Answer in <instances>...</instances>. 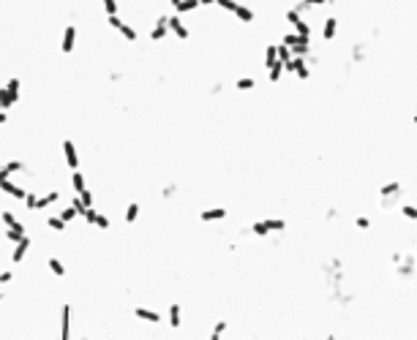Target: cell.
Listing matches in <instances>:
<instances>
[{
    "mask_svg": "<svg viewBox=\"0 0 417 340\" xmlns=\"http://www.w3.org/2000/svg\"><path fill=\"white\" fill-rule=\"evenodd\" d=\"M216 6H221L226 14H235V8L240 6V3H237V0H216Z\"/></svg>",
    "mask_w": 417,
    "mask_h": 340,
    "instance_id": "cell-32",
    "label": "cell"
},
{
    "mask_svg": "<svg viewBox=\"0 0 417 340\" xmlns=\"http://www.w3.org/2000/svg\"><path fill=\"white\" fill-rule=\"evenodd\" d=\"M401 215H404L406 221H415L417 223V207L409 204V201H401Z\"/></svg>",
    "mask_w": 417,
    "mask_h": 340,
    "instance_id": "cell-24",
    "label": "cell"
},
{
    "mask_svg": "<svg viewBox=\"0 0 417 340\" xmlns=\"http://www.w3.org/2000/svg\"><path fill=\"white\" fill-rule=\"evenodd\" d=\"M284 74H287V68H284V63H281V60H278L276 65H270V68H267V79H270L273 85H276L278 79L284 77Z\"/></svg>",
    "mask_w": 417,
    "mask_h": 340,
    "instance_id": "cell-19",
    "label": "cell"
},
{
    "mask_svg": "<svg viewBox=\"0 0 417 340\" xmlns=\"http://www.w3.org/2000/svg\"><path fill=\"white\" fill-rule=\"evenodd\" d=\"M25 204H28V210H38V199H35L33 194L25 196Z\"/></svg>",
    "mask_w": 417,
    "mask_h": 340,
    "instance_id": "cell-47",
    "label": "cell"
},
{
    "mask_svg": "<svg viewBox=\"0 0 417 340\" xmlns=\"http://www.w3.org/2000/svg\"><path fill=\"white\" fill-rule=\"evenodd\" d=\"M106 22H109V25H112V28L118 30V33H120V35H126V38H128V41H136V38H139V33H136V30H134V28H131V25H128V22H123V19H120V17H118V14H112V17H109V19H106Z\"/></svg>",
    "mask_w": 417,
    "mask_h": 340,
    "instance_id": "cell-3",
    "label": "cell"
},
{
    "mask_svg": "<svg viewBox=\"0 0 417 340\" xmlns=\"http://www.w3.org/2000/svg\"><path fill=\"white\" fill-rule=\"evenodd\" d=\"M327 3H330V6H333V3H338V0H327Z\"/></svg>",
    "mask_w": 417,
    "mask_h": 340,
    "instance_id": "cell-56",
    "label": "cell"
},
{
    "mask_svg": "<svg viewBox=\"0 0 417 340\" xmlns=\"http://www.w3.org/2000/svg\"><path fill=\"white\" fill-rule=\"evenodd\" d=\"M93 226H98V229H109V218H106V215H96Z\"/></svg>",
    "mask_w": 417,
    "mask_h": 340,
    "instance_id": "cell-46",
    "label": "cell"
},
{
    "mask_svg": "<svg viewBox=\"0 0 417 340\" xmlns=\"http://www.w3.org/2000/svg\"><path fill=\"white\" fill-rule=\"evenodd\" d=\"M292 30H297V33H300V35H308V38H311V25H308V19H306V17L300 19V22H297V25H294V28H292Z\"/></svg>",
    "mask_w": 417,
    "mask_h": 340,
    "instance_id": "cell-31",
    "label": "cell"
},
{
    "mask_svg": "<svg viewBox=\"0 0 417 340\" xmlns=\"http://www.w3.org/2000/svg\"><path fill=\"white\" fill-rule=\"evenodd\" d=\"M3 98H6V87H0V104H3ZM3 109V106H0Z\"/></svg>",
    "mask_w": 417,
    "mask_h": 340,
    "instance_id": "cell-52",
    "label": "cell"
},
{
    "mask_svg": "<svg viewBox=\"0 0 417 340\" xmlns=\"http://www.w3.org/2000/svg\"><path fill=\"white\" fill-rule=\"evenodd\" d=\"M352 60L354 63H365V44H354L352 47Z\"/></svg>",
    "mask_w": 417,
    "mask_h": 340,
    "instance_id": "cell-29",
    "label": "cell"
},
{
    "mask_svg": "<svg viewBox=\"0 0 417 340\" xmlns=\"http://www.w3.org/2000/svg\"><path fill=\"white\" fill-rule=\"evenodd\" d=\"M166 33H169V17H159L156 28L150 30V41H164Z\"/></svg>",
    "mask_w": 417,
    "mask_h": 340,
    "instance_id": "cell-10",
    "label": "cell"
},
{
    "mask_svg": "<svg viewBox=\"0 0 417 340\" xmlns=\"http://www.w3.org/2000/svg\"><path fill=\"white\" fill-rule=\"evenodd\" d=\"M248 231H251L254 237H270V229H267V223H264V221L251 223V229H248Z\"/></svg>",
    "mask_w": 417,
    "mask_h": 340,
    "instance_id": "cell-23",
    "label": "cell"
},
{
    "mask_svg": "<svg viewBox=\"0 0 417 340\" xmlns=\"http://www.w3.org/2000/svg\"><path fill=\"white\" fill-rule=\"evenodd\" d=\"M292 57H294V52H292V49H289L287 44H281V41H278V60H281V63H289Z\"/></svg>",
    "mask_w": 417,
    "mask_h": 340,
    "instance_id": "cell-28",
    "label": "cell"
},
{
    "mask_svg": "<svg viewBox=\"0 0 417 340\" xmlns=\"http://www.w3.org/2000/svg\"><path fill=\"white\" fill-rule=\"evenodd\" d=\"M74 44H77V28L74 25H68V28L63 30V41H60V52H74Z\"/></svg>",
    "mask_w": 417,
    "mask_h": 340,
    "instance_id": "cell-8",
    "label": "cell"
},
{
    "mask_svg": "<svg viewBox=\"0 0 417 340\" xmlns=\"http://www.w3.org/2000/svg\"><path fill=\"white\" fill-rule=\"evenodd\" d=\"M6 237H8L11 242H19V240L25 237V229H22V226H17V229H8V231H6Z\"/></svg>",
    "mask_w": 417,
    "mask_h": 340,
    "instance_id": "cell-39",
    "label": "cell"
},
{
    "mask_svg": "<svg viewBox=\"0 0 417 340\" xmlns=\"http://www.w3.org/2000/svg\"><path fill=\"white\" fill-rule=\"evenodd\" d=\"M101 6H104V11H106V17H112V14H118V0H101Z\"/></svg>",
    "mask_w": 417,
    "mask_h": 340,
    "instance_id": "cell-35",
    "label": "cell"
},
{
    "mask_svg": "<svg viewBox=\"0 0 417 340\" xmlns=\"http://www.w3.org/2000/svg\"><path fill=\"white\" fill-rule=\"evenodd\" d=\"M202 3L199 0H180V6H175V11L177 14H191V11H196Z\"/></svg>",
    "mask_w": 417,
    "mask_h": 340,
    "instance_id": "cell-20",
    "label": "cell"
},
{
    "mask_svg": "<svg viewBox=\"0 0 417 340\" xmlns=\"http://www.w3.org/2000/svg\"><path fill=\"white\" fill-rule=\"evenodd\" d=\"M63 153H65V164H68L71 169H79V155H77V147H74L71 139L63 142Z\"/></svg>",
    "mask_w": 417,
    "mask_h": 340,
    "instance_id": "cell-11",
    "label": "cell"
},
{
    "mask_svg": "<svg viewBox=\"0 0 417 340\" xmlns=\"http://www.w3.org/2000/svg\"><path fill=\"white\" fill-rule=\"evenodd\" d=\"M71 185H74V191H77V194H82L85 188H88V185H85V177H82V171H77V169H74V177H71Z\"/></svg>",
    "mask_w": 417,
    "mask_h": 340,
    "instance_id": "cell-27",
    "label": "cell"
},
{
    "mask_svg": "<svg viewBox=\"0 0 417 340\" xmlns=\"http://www.w3.org/2000/svg\"><path fill=\"white\" fill-rule=\"evenodd\" d=\"M202 6H213V3H216V0H199Z\"/></svg>",
    "mask_w": 417,
    "mask_h": 340,
    "instance_id": "cell-54",
    "label": "cell"
},
{
    "mask_svg": "<svg viewBox=\"0 0 417 340\" xmlns=\"http://www.w3.org/2000/svg\"><path fill=\"white\" fill-rule=\"evenodd\" d=\"M226 215H229L226 207H210V210H202L199 212V221L202 223H213V221H224Z\"/></svg>",
    "mask_w": 417,
    "mask_h": 340,
    "instance_id": "cell-9",
    "label": "cell"
},
{
    "mask_svg": "<svg viewBox=\"0 0 417 340\" xmlns=\"http://www.w3.org/2000/svg\"><path fill=\"white\" fill-rule=\"evenodd\" d=\"M6 120H8V114H6L3 109H0V123H6Z\"/></svg>",
    "mask_w": 417,
    "mask_h": 340,
    "instance_id": "cell-53",
    "label": "cell"
},
{
    "mask_svg": "<svg viewBox=\"0 0 417 340\" xmlns=\"http://www.w3.org/2000/svg\"><path fill=\"white\" fill-rule=\"evenodd\" d=\"M324 218H327V221H335V218H338V210H327V212H324Z\"/></svg>",
    "mask_w": 417,
    "mask_h": 340,
    "instance_id": "cell-50",
    "label": "cell"
},
{
    "mask_svg": "<svg viewBox=\"0 0 417 340\" xmlns=\"http://www.w3.org/2000/svg\"><path fill=\"white\" fill-rule=\"evenodd\" d=\"M60 316H63V324H60V338L68 340L71 338V308L63 305V308H60Z\"/></svg>",
    "mask_w": 417,
    "mask_h": 340,
    "instance_id": "cell-13",
    "label": "cell"
},
{
    "mask_svg": "<svg viewBox=\"0 0 417 340\" xmlns=\"http://www.w3.org/2000/svg\"><path fill=\"white\" fill-rule=\"evenodd\" d=\"M281 44H287L294 55H303V57H311V38L308 35H300L297 30H289L281 35Z\"/></svg>",
    "mask_w": 417,
    "mask_h": 340,
    "instance_id": "cell-1",
    "label": "cell"
},
{
    "mask_svg": "<svg viewBox=\"0 0 417 340\" xmlns=\"http://www.w3.org/2000/svg\"><path fill=\"white\" fill-rule=\"evenodd\" d=\"M235 19H237V22H243V25H251L254 19H257V11H254L251 6H243V3H240V6L235 8Z\"/></svg>",
    "mask_w": 417,
    "mask_h": 340,
    "instance_id": "cell-12",
    "label": "cell"
},
{
    "mask_svg": "<svg viewBox=\"0 0 417 340\" xmlns=\"http://www.w3.org/2000/svg\"><path fill=\"white\" fill-rule=\"evenodd\" d=\"M303 3H306L308 8H324V6H330L327 0H303Z\"/></svg>",
    "mask_w": 417,
    "mask_h": 340,
    "instance_id": "cell-43",
    "label": "cell"
},
{
    "mask_svg": "<svg viewBox=\"0 0 417 340\" xmlns=\"http://www.w3.org/2000/svg\"><path fill=\"white\" fill-rule=\"evenodd\" d=\"M28 248H30V240H28V237H22V240L17 242V248H14V253H11V261H14V264L22 261L25 253H28Z\"/></svg>",
    "mask_w": 417,
    "mask_h": 340,
    "instance_id": "cell-17",
    "label": "cell"
},
{
    "mask_svg": "<svg viewBox=\"0 0 417 340\" xmlns=\"http://www.w3.org/2000/svg\"><path fill=\"white\" fill-rule=\"evenodd\" d=\"M3 223H6L8 229H17V226H22V223H19L17 218L11 215V212H3Z\"/></svg>",
    "mask_w": 417,
    "mask_h": 340,
    "instance_id": "cell-40",
    "label": "cell"
},
{
    "mask_svg": "<svg viewBox=\"0 0 417 340\" xmlns=\"http://www.w3.org/2000/svg\"><path fill=\"white\" fill-rule=\"evenodd\" d=\"M134 316L142 318V321H150V324H161V313L147 311V308H134Z\"/></svg>",
    "mask_w": 417,
    "mask_h": 340,
    "instance_id": "cell-15",
    "label": "cell"
},
{
    "mask_svg": "<svg viewBox=\"0 0 417 340\" xmlns=\"http://www.w3.org/2000/svg\"><path fill=\"white\" fill-rule=\"evenodd\" d=\"M257 79L254 77H240V79H235V90L237 93H251V90H257Z\"/></svg>",
    "mask_w": 417,
    "mask_h": 340,
    "instance_id": "cell-16",
    "label": "cell"
},
{
    "mask_svg": "<svg viewBox=\"0 0 417 340\" xmlns=\"http://www.w3.org/2000/svg\"><path fill=\"white\" fill-rule=\"evenodd\" d=\"M60 199V194L58 191H52V194H47L44 196V199H38V210H41V207H49V204H55V201Z\"/></svg>",
    "mask_w": 417,
    "mask_h": 340,
    "instance_id": "cell-34",
    "label": "cell"
},
{
    "mask_svg": "<svg viewBox=\"0 0 417 340\" xmlns=\"http://www.w3.org/2000/svg\"><path fill=\"white\" fill-rule=\"evenodd\" d=\"M6 169L14 174V171H22V169H25V164H22V161H8V164H6Z\"/></svg>",
    "mask_w": 417,
    "mask_h": 340,
    "instance_id": "cell-45",
    "label": "cell"
},
{
    "mask_svg": "<svg viewBox=\"0 0 417 340\" xmlns=\"http://www.w3.org/2000/svg\"><path fill=\"white\" fill-rule=\"evenodd\" d=\"M11 272H0V283H11Z\"/></svg>",
    "mask_w": 417,
    "mask_h": 340,
    "instance_id": "cell-49",
    "label": "cell"
},
{
    "mask_svg": "<svg viewBox=\"0 0 417 340\" xmlns=\"http://www.w3.org/2000/svg\"><path fill=\"white\" fill-rule=\"evenodd\" d=\"M395 272H398L401 278H412L417 272V258L409 256V253H404V256L398 258V267H395Z\"/></svg>",
    "mask_w": 417,
    "mask_h": 340,
    "instance_id": "cell-4",
    "label": "cell"
},
{
    "mask_svg": "<svg viewBox=\"0 0 417 340\" xmlns=\"http://www.w3.org/2000/svg\"><path fill=\"white\" fill-rule=\"evenodd\" d=\"M77 215H79V210H77V207H74V204H68V207H65L63 212H60V218H63L65 223H71V221H74V218H77Z\"/></svg>",
    "mask_w": 417,
    "mask_h": 340,
    "instance_id": "cell-33",
    "label": "cell"
},
{
    "mask_svg": "<svg viewBox=\"0 0 417 340\" xmlns=\"http://www.w3.org/2000/svg\"><path fill=\"white\" fill-rule=\"evenodd\" d=\"M177 194V185H166L164 191H161V196H164V199H169V196H175Z\"/></svg>",
    "mask_w": 417,
    "mask_h": 340,
    "instance_id": "cell-48",
    "label": "cell"
},
{
    "mask_svg": "<svg viewBox=\"0 0 417 340\" xmlns=\"http://www.w3.org/2000/svg\"><path fill=\"white\" fill-rule=\"evenodd\" d=\"M354 226H357L360 231H368L371 229V218L368 215H357V218H354Z\"/></svg>",
    "mask_w": 417,
    "mask_h": 340,
    "instance_id": "cell-37",
    "label": "cell"
},
{
    "mask_svg": "<svg viewBox=\"0 0 417 340\" xmlns=\"http://www.w3.org/2000/svg\"><path fill=\"white\" fill-rule=\"evenodd\" d=\"M284 19H287V22H289V25H292V28H294V25H297L300 19H303V11H300L297 6H292V8H287V14H284Z\"/></svg>",
    "mask_w": 417,
    "mask_h": 340,
    "instance_id": "cell-25",
    "label": "cell"
},
{
    "mask_svg": "<svg viewBox=\"0 0 417 340\" xmlns=\"http://www.w3.org/2000/svg\"><path fill=\"white\" fill-rule=\"evenodd\" d=\"M96 215H98V212H96L93 207H85V212H82V221H85V223H96Z\"/></svg>",
    "mask_w": 417,
    "mask_h": 340,
    "instance_id": "cell-42",
    "label": "cell"
},
{
    "mask_svg": "<svg viewBox=\"0 0 417 340\" xmlns=\"http://www.w3.org/2000/svg\"><path fill=\"white\" fill-rule=\"evenodd\" d=\"M335 35H338V17H324L322 22V41H335Z\"/></svg>",
    "mask_w": 417,
    "mask_h": 340,
    "instance_id": "cell-6",
    "label": "cell"
},
{
    "mask_svg": "<svg viewBox=\"0 0 417 340\" xmlns=\"http://www.w3.org/2000/svg\"><path fill=\"white\" fill-rule=\"evenodd\" d=\"M49 229H52V231H63L65 229V221H63V218H60V215H55V218H49Z\"/></svg>",
    "mask_w": 417,
    "mask_h": 340,
    "instance_id": "cell-36",
    "label": "cell"
},
{
    "mask_svg": "<svg viewBox=\"0 0 417 340\" xmlns=\"http://www.w3.org/2000/svg\"><path fill=\"white\" fill-rule=\"evenodd\" d=\"M136 218H139V204L131 201V204L126 207V223H136Z\"/></svg>",
    "mask_w": 417,
    "mask_h": 340,
    "instance_id": "cell-26",
    "label": "cell"
},
{
    "mask_svg": "<svg viewBox=\"0 0 417 340\" xmlns=\"http://www.w3.org/2000/svg\"><path fill=\"white\" fill-rule=\"evenodd\" d=\"M284 68H287V74H292L294 79H311V68H308V57H303V55H294L289 63H284Z\"/></svg>",
    "mask_w": 417,
    "mask_h": 340,
    "instance_id": "cell-2",
    "label": "cell"
},
{
    "mask_svg": "<svg viewBox=\"0 0 417 340\" xmlns=\"http://www.w3.org/2000/svg\"><path fill=\"white\" fill-rule=\"evenodd\" d=\"M169 30L177 35V38H180V41H188V38H191V30L183 25L180 14H172V17H169Z\"/></svg>",
    "mask_w": 417,
    "mask_h": 340,
    "instance_id": "cell-5",
    "label": "cell"
},
{
    "mask_svg": "<svg viewBox=\"0 0 417 340\" xmlns=\"http://www.w3.org/2000/svg\"><path fill=\"white\" fill-rule=\"evenodd\" d=\"M183 316H180V305H169V327L172 329H180Z\"/></svg>",
    "mask_w": 417,
    "mask_h": 340,
    "instance_id": "cell-21",
    "label": "cell"
},
{
    "mask_svg": "<svg viewBox=\"0 0 417 340\" xmlns=\"http://www.w3.org/2000/svg\"><path fill=\"white\" fill-rule=\"evenodd\" d=\"M169 6H180V0H169Z\"/></svg>",
    "mask_w": 417,
    "mask_h": 340,
    "instance_id": "cell-55",
    "label": "cell"
},
{
    "mask_svg": "<svg viewBox=\"0 0 417 340\" xmlns=\"http://www.w3.org/2000/svg\"><path fill=\"white\" fill-rule=\"evenodd\" d=\"M77 196H79V201H82L85 207H93V194H90L88 188H85L82 194H77Z\"/></svg>",
    "mask_w": 417,
    "mask_h": 340,
    "instance_id": "cell-41",
    "label": "cell"
},
{
    "mask_svg": "<svg viewBox=\"0 0 417 340\" xmlns=\"http://www.w3.org/2000/svg\"><path fill=\"white\" fill-rule=\"evenodd\" d=\"M8 177H11V171H8V169H0V182H6Z\"/></svg>",
    "mask_w": 417,
    "mask_h": 340,
    "instance_id": "cell-51",
    "label": "cell"
},
{
    "mask_svg": "<svg viewBox=\"0 0 417 340\" xmlns=\"http://www.w3.org/2000/svg\"><path fill=\"white\" fill-rule=\"evenodd\" d=\"M401 191H404V182L401 180H390V182H382V185H379V196H382V199L401 196Z\"/></svg>",
    "mask_w": 417,
    "mask_h": 340,
    "instance_id": "cell-7",
    "label": "cell"
},
{
    "mask_svg": "<svg viewBox=\"0 0 417 340\" xmlns=\"http://www.w3.org/2000/svg\"><path fill=\"white\" fill-rule=\"evenodd\" d=\"M226 329H229V321H218L216 327H213V332H210V340H218Z\"/></svg>",
    "mask_w": 417,
    "mask_h": 340,
    "instance_id": "cell-30",
    "label": "cell"
},
{
    "mask_svg": "<svg viewBox=\"0 0 417 340\" xmlns=\"http://www.w3.org/2000/svg\"><path fill=\"white\" fill-rule=\"evenodd\" d=\"M0 188H3V191H6L8 196H14V199H25V196H28V194H25V191H22V188H19V185H14L11 180L0 182Z\"/></svg>",
    "mask_w": 417,
    "mask_h": 340,
    "instance_id": "cell-18",
    "label": "cell"
},
{
    "mask_svg": "<svg viewBox=\"0 0 417 340\" xmlns=\"http://www.w3.org/2000/svg\"><path fill=\"white\" fill-rule=\"evenodd\" d=\"M49 270H52L55 275H60V278L65 275V267L60 264V258H49Z\"/></svg>",
    "mask_w": 417,
    "mask_h": 340,
    "instance_id": "cell-38",
    "label": "cell"
},
{
    "mask_svg": "<svg viewBox=\"0 0 417 340\" xmlns=\"http://www.w3.org/2000/svg\"><path fill=\"white\" fill-rule=\"evenodd\" d=\"M262 63H264V68H270V65L278 63V44H267V47H264Z\"/></svg>",
    "mask_w": 417,
    "mask_h": 340,
    "instance_id": "cell-14",
    "label": "cell"
},
{
    "mask_svg": "<svg viewBox=\"0 0 417 340\" xmlns=\"http://www.w3.org/2000/svg\"><path fill=\"white\" fill-rule=\"evenodd\" d=\"M264 223H267L270 234H276V231H284V229H287V221H284V218H264Z\"/></svg>",
    "mask_w": 417,
    "mask_h": 340,
    "instance_id": "cell-22",
    "label": "cell"
},
{
    "mask_svg": "<svg viewBox=\"0 0 417 340\" xmlns=\"http://www.w3.org/2000/svg\"><path fill=\"white\" fill-rule=\"evenodd\" d=\"M6 90H8V93H14V95H19V79H17V77H14V79H8Z\"/></svg>",
    "mask_w": 417,
    "mask_h": 340,
    "instance_id": "cell-44",
    "label": "cell"
}]
</instances>
